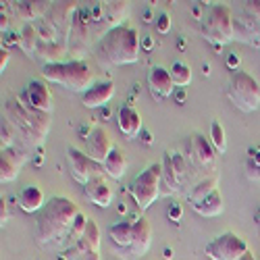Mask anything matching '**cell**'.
I'll return each instance as SVG.
<instances>
[{
  "label": "cell",
  "instance_id": "obj_20",
  "mask_svg": "<svg viewBox=\"0 0 260 260\" xmlns=\"http://www.w3.org/2000/svg\"><path fill=\"white\" fill-rule=\"evenodd\" d=\"M117 125H119V132L127 140H136L142 132V117L134 106H121L117 113Z\"/></svg>",
  "mask_w": 260,
  "mask_h": 260
},
{
  "label": "cell",
  "instance_id": "obj_3",
  "mask_svg": "<svg viewBox=\"0 0 260 260\" xmlns=\"http://www.w3.org/2000/svg\"><path fill=\"white\" fill-rule=\"evenodd\" d=\"M5 119L17 129V134H21V140L27 146H42L50 132V115L34 111L19 98L5 104Z\"/></svg>",
  "mask_w": 260,
  "mask_h": 260
},
{
  "label": "cell",
  "instance_id": "obj_23",
  "mask_svg": "<svg viewBox=\"0 0 260 260\" xmlns=\"http://www.w3.org/2000/svg\"><path fill=\"white\" fill-rule=\"evenodd\" d=\"M17 202H19L21 210H25V212H40L46 206L44 191H42V187H38V185H25L17 193Z\"/></svg>",
  "mask_w": 260,
  "mask_h": 260
},
{
  "label": "cell",
  "instance_id": "obj_4",
  "mask_svg": "<svg viewBox=\"0 0 260 260\" xmlns=\"http://www.w3.org/2000/svg\"><path fill=\"white\" fill-rule=\"evenodd\" d=\"M42 77L71 92H88L94 85V73L85 60H64L54 64H44Z\"/></svg>",
  "mask_w": 260,
  "mask_h": 260
},
{
  "label": "cell",
  "instance_id": "obj_29",
  "mask_svg": "<svg viewBox=\"0 0 260 260\" xmlns=\"http://www.w3.org/2000/svg\"><path fill=\"white\" fill-rule=\"evenodd\" d=\"M219 185V177H202L196 185H191L189 187V193H187V200H189V204H196V202H200L202 198H206L208 193H212L214 189H219L216 187Z\"/></svg>",
  "mask_w": 260,
  "mask_h": 260
},
{
  "label": "cell",
  "instance_id": "obj_6",
  "mask_svg": "<svg viewBox=\"0 0 260 260\" xmlns=\"http://www.w3.org/2000/svg\"><path fill=\"white\" fill-rule=\"evenodd\" d=\"M227 98L242 113H254L260 106V83L246 71L235 69L227 81Z\"/></svg>",
  "mask_w": 260,
  "mask_h": 260
},
{
  "label": "cell",
  "instance_id": "obj_16",
  "mask_svg": "<svg viewBox=\"0 0 260 260\" xmlns=\"http://www.w3.org/2000/svg\"><path fill=\"white\" fill-rule=\"evenodd\" d=\"M150 244H152V227H150V223L146 219H138V221H134L132 246H129L121 256L125 260H138L148 252Z\"/></svg>",
  "mask_w": 260,
  "mask_h": 260
},
{
  "label": "cell",
  "instance_id": "obj_24",
  "mask_svg": "<svg viewBox=\"0 0 260 260\" xmlns=\"http://www.w3.org/2000/svg\"><path fill=\"white\" fill-rule=\"evenodd\" d=\"M69 54L67 44L62 42H40L36 56L40 60H44V64H54V62H64L62 58Z\"/></svg>",
  "mask_w": 260,
  "mask_h": 260
},
{
  "label": "cell",
  "instance_id": "obj_18",
  "mask_svg": "<svg viewBox=\"0 0 260 260\" xmlns=\"http://www.w3.org/2000/svg\"><path fill=\"white\" fill-rule=\"evenodd\" d=\"M83 193H85V198H88L92 204H96L100 208L111 206L113 204V198H115V191H113L111 183L104 179V175L92 179L90 183H85L83 185Z\"/></svg>",
  "mask_w": 260,
  "mask_h": 260
},
{
  "label": "cell",
  "instance_id": "obj_30",
  "mask_svg": "<svg viewBox=\"0 0 260 260\" xmlns=\"http://www.w3.org/2000/svg\"><path fill=\"white\" fill-rule=\"evenodd\" d=\"M38 44H40V38H38L36 25L34 23H23L21 34H19V46H21V50H23L25 54H29V56H36Z\"/></svg>",
  "mask_w": 260,
  "mask_h": 260
},
{
  "label": "cell",
  "instance_id": "obj_38",
  "mask_svg": "<svg viewBox=\"0 0 260 260\" xmlns=\"http://www.w3.org/2000/svg\"><path fill=\"white\" fill-rule=\"evenodd\" d=\"M34 25H36V31H38L40 42H60V40H58L56 29L48 23V21H46L44 17L38 19V21H34Z\"/></svg>",
  "mask_w": 260,
  "mask_h": 260
},
{
  "label": "cell",
  "instance_id": "obj_15",
  "mask_svg": "<svg viewBox=\"0 0 260 260\" xmlns=\"http://www.w3.org/2000/svg\"><path fill=\"white\" fill-rule=\"evenodd\" d=\"M113 140L108 136V132L104 127H94L92 134L85 138V154H88L92 160L104 165V160L108 158V154L113 152Z\"/></svg>",
  "mask_w": 260,
  "mask_h": 260
},
{
  "label": "cell",
  "instance_id": "obj_13",
  "mask_svg": "<svg viewBox=\"0 0 260 260\" xmlns=\"http://www.w3.org/2000/svg\"><path fill=\"white\" fill-rule=\"evenodd\" d=\"M67 162H69V171H71L73 179L81 185L104 175V167L100 162L92 160L85 152H81L79 148H69L67 150Z\"/></svg>",
  "mask_w": 260,
  "mask_h": 260
},
{
  "label": "cell",
  "instance_id": "obj_17",
  "mask_svg": "<svg viewBox=\"0 0 260 260\" xmlns=\"http://www.w3.org/2000/svg\"><path fill=\"white\" fill-rule=\"evenodd\" d=\"M148 88L150 94L158 100H165L169 96H173V90H175V83L171 79L169 69L165 67H152L148 71Z\"/></svg>",
  "mask_w": 260,
  "mask_h": 260
},
{
  "label": "cell",
  "instance_id": "obj_21",
  "mask_svg": "<svg viewBox=\"0 0 260 260\" xmlns=\"http://www.w3.org/2000/svg\"><path fill=\"white\" fill-rule=\"evenodd\" d=\"M27 160L25 152H19L15 148H7L3 150V156H0V179L3 181H13L17 179L19 167Z\"/></svg>",
  "mask_w": 260,
  "mask_h": 260
},
{
  "label": "cell",
  "instance_id": "obj_7",
  "mask_svg": "<svg viewBox=\"0 0 260 260\" xmlns=\"http://www.w3.org/2000/svg\"><path fill=\"white\" fill-rule=\"evenodd\" d=\"M160 183H162V165L146 167L132 181L129 191H132V198L136 200L140 210H148L154 204V200L160 196V191H162Z\"/></svg>",
  "mask_w": 260,
  "mask_h": 260
},
{
  "label": "cell",
  "instance_id": "obj_19",
  "mask_svg": "<svg viewBox=\"0 0 260 260\" xmlns=\"http://www.w3.org/2000/svg\"><path fill=\"white\" fill-rule=\"evenodd\" d=\"M115 96V83L113 81H98L94 83L88 92L81 94V102L85 108H98L111 102V98Z\"/></svg>",
  "mask_w": 260,
  "mask_h": 260
},
{
  "label": "cell",
  "instance_id": "obj_26",
  "mask_svg": "<svg viewBox=\"0 0 260 260\" xmlns=\"http://www.w3.org/2000/svg\"><path fill=\"white\" fill-rule=\"evenodd\" d=\"M104 175H108L111 179L119 181L123 175H125V171H127V156L121 148H113V152L108 154V158L104 160Z\"/></svg>",
  "mask_w": 260,
  "mask_h": 260
},
{
  "label": "cell",
  "instance_id": "obj_32",
  "mask_svg": "<svg viewBox=\"0 0 260 260\" xmlns=\"http://www.w3.org/2000/svg\"><path fill=\"white\" fill-rule=\"evenodd\" d=\"M62 258L64 260H102L100 258V250H92V248H88V246L81 244V242H77L69 250H64L62 252Z\"/></svg>",
  "mask_w": 260,
  "mask_h": 260
},
{
  "label": "cell",
  "instance_id": "obj_33",
  "mask_svg": "<svg viewBox=\"0 0 260 260\" xmlns=\"http://www.w3.org/2000/svg\"><path fill=\"white\" fill-rule=\"evenodd\" d=\"M246 177L260 185V146L248 148L246 156Z\"/></svg>",
  "mask_w": 260,
  "mask_h": 260
},
{
  "label": "cell",
  "instance_id": "obj_8",
  "mask_svg": "<svg viewBox=\"0 0 260 260\" xmlns=\"http://www.w3.org/2000/svg\"><path fill=\"white\" fill-rule=\"evenodd\" d=\"M235 21V40L246 44L260 46V0L240 3V9L233 15Z\"/></svg>",
  "mask_w": 260,
  "mask_h": 260
},
{
  "label": "cell",
  "instance_id": "obj_31",
  "mask_svg": "<svg viewBox=\"0 0 260 260\" xmlns=\"http://www.w3.org/2000/svg\"><path fill=\"white\" fill-rule=\"evenodd\" d=\"M104 7V17L108 21V27H119V21L127 15V9H129V3H125V0H113V3H102Z\"/></svg>",
  "mask_w": 260,
  "mask_h": 260
},
{
  "label": "cell",
  "instance_id": "obj_40",
  "mask_svg": "<svg viewBox=\"0 0 260 260\" xmlns=\"http://www.w3.org/2000/svg\"><path fill=\"white\" fill-rule=\"evenodd\" d=\"M156 29H158L160 34H167V31L171 29V17H169L167 13L158 17V21H156Z\"/></svg>",
  "mask_w": 260,
  "mask_h": 260
},
{
  "label": "cell",
  "instance_id": "obj_9",
  "mask_svg": "<svg viewBox=\"0 0 260 260\" xmlns=\"http://www.w3.org/2000/svg\"><path fill=\"white\" fill-rule=\"evenodd\" d=\"M206 254L212 260H256L248 244L233 231H225L219 237H214L212 242H208Z\"/></svg>",
  "mask_w": 260,
  "mask_h": 260
},
{
  "label": "cell",
  "instance_id": "obj_27",
  "mask_svg": "<svg viewBox=\"0 0 260 260\" xmlns=\"http://www.w3.org/2000/svg\"><path fill=\"white\" fill-rule=\"evenodd\" d=\"M191 208L196 210L200 216H206V219H210V216H219L223 212V196L219 189H214L212 193H208L206 198H202L200 202L191 204Z\"/></svg>",
  "mask_w": 260,
  "mask_h": 260
},
{
  "label": "cell",
  "instance_id": "obj_43",
  "mask_svg": "<svg viewBox=\"0 0 260 260\" xmlns=\"http://www.w3.org/2000/svg\"><path fill=\"white\" fill-rule=\"evenodd\" d=\"M7 62H9V50H0V69L5 71V67H7Z\"/></svg>",
  "mask_w": 260,
  "mask_h": 260
},
{
  "label": "cell",
  "instance_id": "obj_41",
  "mask_svg": "<svg viewBox=\"0 0 260 260\" xmlns=\"http://www.w3.org/2000/svg\"><path fill=\"white\" fill-rule=\"evenodd\" d=\"M9 221V204H7V200L3 198V200H0V223H7Z\"/></svg>",
  "mask_w": 260,
  "mask_h": 260
},
{
  "label": "cell",
  "instance_id": "obj_39",
  "mask_svg": "<svg viewBox=\"0 0 260 260\" xmlns=\"http://www.w3.org/2000/svg\"><path fill=\"white\" fill-rule=\"evenodd\" d=\"M15 136H17V129H15L7 119H3V127H0V142H3V150L13 148Z\"/></svg>",
  "mask_w": 260,
  "mask_h": 260
},
{
  "label": "cell",
  "instance_id": "obj_35",
  "mask_svg": "<svg viewBox=\"0 0 260 260\" xmlns=\"http://www.w3.org/2000/svg\"><path fill=\"white\" fill-rule=\"evenodd\" d=\"M100 229H98V225H96V221H92V219H88V225H85V231H83V237H81V244H85L88 248H92V250H100Z\"/></svg>",
  "mask_w": 260,
  "mask_h": 260
},
{
  "label": "cell",
  "instance_id": "obj_10",
  "mask_svg": "<svg viewBox=\"0 0 260 260\" xmlns=\"http://www.w3.org/2000/svg\"><path fill=\"white\" fill-rule=\"evenodd\" d=\"M216 150L210 144V140H206L202 134H193L187 142V160L189 165L196 169L198 173H202L204 177H214L216 175Z\"/></svg>",
  "mask_w": 260,
  "mask_h": 260
},
{
  "label": "cell",
  "instance_id": "obj_25",
  "mask_svg": "<svg viewBox=\"0 0 260 260\" xmlns=\"http://www.w3.org/2000/svg\"><path fill=\"white\" fill-rule=\"evenodd\" d=\"M48 5L50 3H34V0H25V3H15L13 5V13L25 21V23H34V21L42 19L48 11Z\"/></svg>",
  "mask_w": 260,
  "mask_h": 260
},
{
  "label": "cell",
  "instance_id": "obj_28",
  "mask_svg": "<svg viewBox=\"0 0 260 260\" xmlns=\"http://www.w3.org/2000/svg\"><path fill=\"white\" fill-rule=\"evenodd\" d=\"M162 191L165 193H177L181 191V183H179V177L175 169H173V160H171V150L165 152V160H162V183H160Z\"/></svg>",
  "mask_w": 260,
  "mask_h": 260
},
{
  "label": "cell",
  "instance_id": "obj_1",
  "mask_svg": "<svg viewBox=\"0 0 260 260\" xmlns=\"http://www.w3.org/2000/svg\"><path fill=\"white\" fill-rule=\"evenodd\" d=\"M81 210L75 202L64 196H52L46 206L40 210L38 223H36V237L42 246H62L73 221Z\"/></svg>",
  "mask_w": 260,
  "mask_h": 260
},
{
  "label": "cell",
  "instance_id": "obj_2",
  "mask_svg": "<svg viewBox=\"0 0 260 260\" xmlns=\"http://www.w3.org/2000/svg\"><path fill=\"white\" fill-rule=\"evenodd\" d=\"M96 54L102 64H132L140 58V36L134 27L119 25L96 42Z\"/></svg>",
  "mask_w": 260,
  "mask_h": 260
},
{
  "label": "cell",
  "instance_id": "obj_12",
  "mask_svg": "<svg viewBox=\"0 0 260 260\" xmlns=\"http://www.w3.org/2000/svg\"><path fill=\"white\" fill-rule=\"evenodd\" d=\"M77 11H79V3H50L48 5V11H46L44 19L56 29L58 40L62 42V44H67V40H69Z\"/></svg>",
  "mask_w": 260,
  "mask_h": 260
},
{
  "label": "cell",
  "instance_id": "obj_34",
  "mask_svg": "<svg viewBox=\"0 0 260 260\" xmlns=\"http://www.w3.org/2000/svg\"><path fill=\"white\" fill-rule=\"evenodd\" d=\"M169 73H171L173 83L179 85V88H185V85L191 81V69H189V64H185V62H181V60L173 62L171 69H169Z\"/></svg>",
  "mask_w": 260,
  "mask_h": 260
},
{
  "label": "cell",
  "instance_id": "obj_11",
  "mask_svg": "<svg viewBox=\"0 0 260 260\" xmlns=\"http://www.w3.org/2000/svg\"><path fill=\"white\" fill-rule=\"evenodd\" d=\"M90 36H92V25H90V9L79 5V11L75 15L73 27L67 40V48L71 54V60H83V56L90 50Z\"/></svg>",
  "mask_w": 260,
  "mask_h": 260
},
{
  "label": "cell",
  "instance_id": "obj_5",
  "mask_svg": "<svg viewBox=\"0 0 260 260\" xmlns=\"http://www.w3.org/2000/svg\"><path fill=\"white\" fill-rule=\"evenodd\" d=\"M200 31L204 40L214 46H225L235 40V21L233 11L227 5H212L200 19Z\"/></svg>",
  "mask_w": 260,
  "mask_h": 260
},
{
  "label": "cell",
  "instance_id": "obj_14",
  "mask_svg": "<svg viewBox=\"0 0 260 260\" xmlns=\"http://www.w3.org/2000/svg\"><path fill=\"white\" fill-rule=\"evenodd\" d=\"M19 100L23 102L25 106L34 108V111H40V113H52V94L48 90V85L44 81H29L27 88L19 94Z\"/></svg>",
  "mask_w": 260,
  "mask_h": 260
},
{
  "label": "cell",
  "instance_id": "obj_37",
  "mask_svg": "<svg viewBox=\"0 0 260 260\" xmlns=\"http://www.w3.org/2000/svg\"><path fill=\"white\" fill-rule=\"evenodd\" d=\"M171 160H173V169H175L181 187H185V183L189 181V173H187V158L175 150H171Z\"/></svg>",
  "mask_w": 260,
  "mask_h": 260
},
{
  "label": "cell",
  "instance_id": "obj_22",
  "mask_svg": "<svg viewBox=\"0 0 260 260\" xmlns=\"http://www.w3.org/2000/svg\"><path fill=\"white\" fill-rule=\"evenodd\" d=\"M108 237L111 244L117 250V256H121L129 246H132V237H134V221H117L108 227Z\"/></svg>",
  "mask_w": 260,
  "mask_h": 260
},
{
  "label": "cell",
  "instance_id": "obj_42",
  "mask_svg": "<svg viewBox=\"0 0 260 260\" xmlns=\"http://www.w3.org/2000/svg\"><path fill=\"white\" fill-rule=\"evenodd\" d=\"M169 219L171 221H179L181 219V208L179 206H171L169 208Z\"/></svg>",
  "mask_w": 260,
  "mask_h": 260
},
{
  "label": "cell",
  "instance_id": "obj_36",
  "mask_svg": "<svg viewBox=\"0 0 260 260\" xmlns=\"http://www.w3.org/2000/svg\"><path fill=\"white\" fill-rule=\"evenodd\" d=\"M210 144L214 146V150L219 154H225L227 150V138H225V129L219 121H212L210 125Z\"/></svg>",
  "mask_w": 260,
  "mask_h": 260
}]
</instances>
